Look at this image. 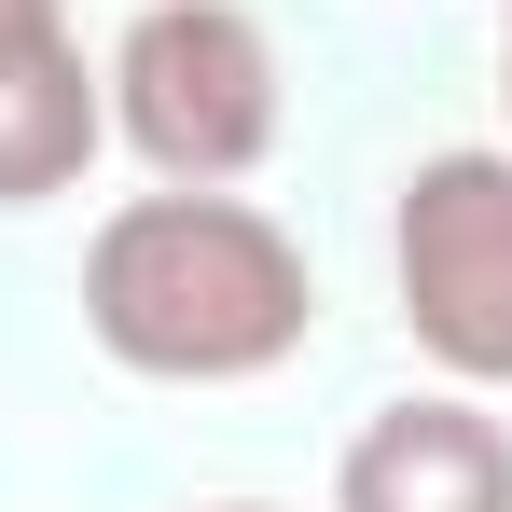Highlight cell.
<instances>
[{
    "mask_svg": "<svg viewBox=\"0 0 512 512\" xmlns=\"http://www.w3.org/2000/svg\"><path fill=\"white\" fill-rule=\"evenodd\" d=\"M97 84H111V139L180 194H236L291 125L277 42H263L250 0H139Z\"/></svg>",
    "mask_w": 512,
    "mask_h": 512,
    "instance_id": "7a4b0ae2",
    "label": "cell"
},
{
    "mask_svg": "<svg viewBox=\"0 0 512 512\" xmlns=\"http://www.w3.org/2000/svg\"><path fill=\"white\" fill-rule=\"evenodd\" d=\"M333 512H512V429L485 416V388H416L360 416Z\"/></svg>",
    "mask_w": 512,
    "mask_h": 512,
    "instance_id": "277c9868",
    "label": "cell"
},
{
    "mask_svg": "<svg viewBox=\"0 0 512 512\" xmlns=\"http://www.w3.org/2000/svg\"><path fill=\"white\" fill-rule=\"evenodd\" d=\"M208 512H277V499H208Z\"/></svg>",
    "mask_w": 512,
    "mask_h": 512,
    "instance_id": "ba28073f",
    "label": "cell"
},
{
    "mask_svg": "<svg viewBox=\"0 0 512 512\" xmlns=\"http://www.w3.org/2000/svg\"><path fill=\"white\" fill-rule=\"evenodd\" d=\"M84 333L153 388H250L277 360H305L319 277L277 208L153 180L84 236Z\"/></svg>",
    "mask_w": 512,
    "mask_h": 512,
    "instance_id": "6da1fadb",
    "label": "cell"
},
{
    "mask_svg": "<svg viewBox=\"0 0 512 512\" xmlns=\"http://www.w3.org/2000/svg\"><path fill=\"white\" fill-rule=\"evenodd\" d=\"M111 139V84L84 70L70 14L56 28H0V208H42L70 194Z\"/></svg>",
    "mask_w": 512,
    "mask_h": 512,
    "instance_id": "5b68a950",
    "label": "cell"
},
{
    "mask_svg": "<svg viewBox=\"0 0 512 512\" xmlns=\"http://www.w3.org/2000/svg\"><path fill=\"white\" fill-rule=\"evenodd\" d=\"M388 291L443 388H512V153H429L388 208Z\"/></svg>",
    "mask_w": 512,
    "mask_h": 512,
    "instance_id": "3957f363",
    "label": "cell"
},
{
    "mask_svg": "<svg viewBox=\"0 0 512 512\" xmlns=\"http://www.w3.org/2000/svg\"><path fill=\"white\" fill-rule=\"evenodd\" d=\"M499 111H512V0H499Z\"/></svg>",
    "mask_w": 512,
    "mask_h": 512,
    "instance_id": "52a82bcc",
    "label": "cell"
},
{
    "mask_svg": "<svg viewBox=\"0 0 512 512\" xmlns=\"http://www.w3.org/2000/svg\"><path fill=\"white\" fill-rule=\"evenodd\" d=\"M56 14H70V0H0V28H56Z\"/></svg>",
    "mask_w": 512,
    "mask_h": 512,
    "instance_id": "8992f818",
    "label": "cell"
}]
</instances>
